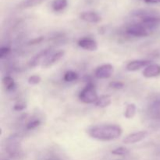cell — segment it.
I'll return each instance as SVG.
<instances>
[{"instance_id":"9","label":"cell","mask_w":160,"mask_h":160,"mask_svg":"<svg viewBox=\"0 0 160 160\" xmlns=\"http://www.w3.org/2000/svg\"><path fill=\"white\" fill-rule=\"evenodd\" d=\"M143 76L146 78H156L160 75V65L159 64H150L145 67L143 71Z\"/></svg>"},{"instance_id":"2","label":"cell","mask_w":160,"mask_h":160,"mask_svg":"<svg viewBox=\"0 0 160 160\" xmlns=\"http://www.w3.org/2000/svg\"><path fill=\"white\" fill-rule=\"evenodd\" d=\"M135 16L140 17L142 18L141 24L145 27L147 30L154 29V28L160 26V17L151 15V14L148 13L146 11H138L135 12Z\"/></svg>"},{"instance_id":"3","label":"cell","mask_w":160,"mask_h":160,"mask_svg":"<svg viewBox=\"0 0 160 160\" xmlns=\"http://www.w3.org/2000/svg\"><path fill=\"white\" fill-rule=\"evenodd\" d=\"M79 98L84 103H95V102L98 100V95L95 85L92 84H88L81 92Z\"/></svg>"},{"instance_id":"12","label":"cell","mask_w":160,"mask_h":160,"mask_svg":"<svg viewBox=\"0 0 160 160\" xmlns=\"http://www.w3.org/2000/svg\"><path fill=\"white\" fill-rule=\"evenodd\" d=\"M64 54H65V52L64 51H59L57 52L54 53V54H52L47 59V60L45 61L43 63L44 67H49L51 66H52L53 64L56 63V62L59 60V59H62L63 57Z\"/></svg>"},{"instance_id":"20","label":"cell","mask_w":160,"mask_h":160,"mask_svg":"<svg viewBox=\"0 0 160 160\" xmlns=\"http://www.w3.org/2000/svg\"><path fill=\"white\" fill-rule=\"evenodd\" d=\"M40 124H41V121L39 120H31V121L29 122V123H28V125H27V129L28 130L35 129L36 128L40 126Z\"/></svg>"},{"instance_id":"17","label":"cell","mask_w":160,"mask_h":160,"mask_svg":"<svg viewBox=\"0 0 160 160\" xmlns=\"http://www.w3.org/2000/svg\"><path fill=\"white\" fill-rule=\"evenodd\" d=\"M64 81L67 82H73V81H77L78 79V74L74 71L69 70L65 73L63 77Z\"/></svg>"},{"instance_id":"16","label":"cell","mask_w":160,"mask_h":160,"mask_svg":"<svg viewBox=\"0 0 160 160\" xmlns=\"http://www.w3.org/2000/svg\"><path fill=\"white\" fill-rule=\"evenodd\" d=\"M2 82L7 90L11 91V90H13V89L15 88L16 87L15 81H14V80L12 79L11 77H9V76L5 77V78L2 79Z\"/></svg>"},{"instance_id":"26","label":"cell","mask_w":160,"mask_h":160,"mask_svg":"<svg viewBox=\"0 0 160 160\" xmlns=\"http://www.w3.org/2000/svg\"><path fill=\"white\" fill-rule=\"evenodd\" d=\"M145 2L148 4H156L160 2V0H145Z\"/></svg>"},{"instance_id":"13","label":"cell","mask_w":160,"mask_h":160,"mask_svg":"<svg viewBox=\"0 0 160 160\" xmlns=\"http://www.w3.org/2000/svg\"><path fill=\"white\" fill-rule=\"evenodd\" d=\"M112 102V98H111L110 95H102V96L98 97V100L95 102V105L97 107L99 108H106L109 106Z\"/></svg>"},{"instance_id":"24","label":"cell","mask_w":160,"mask_h":160,"mask_svg":"<svg viewBox=\"0 0 160 160\" xmlns=\"http://www.w3.org/2000/svg\"><path fill=\"white\" fill-rule=\"evenodd\" d=\"M43 40H44L43 37H38L33 39V40H31L29 42H28V44H29V45H36V44L41 43Z\"/></svg>"},{"instance_id":"10","label":"cell","mask_w":160,"mask_h":160,"mask_svg":"<svg viewBox=\"0 0 160 160\" xmlns=\"http://www.w3.org/2000/svg\"><path fill=\"white\" fill-rule=\"evenodd\" d=\"M151 63L149 60H134L127 65L126 69L128 71H137L143 67H147Z\"/></svg>"},{"instance_id":"23","label":"cell","mask_w":160,"mask_h":160,"mask_svg":"<svg viewBox=\"0 0 160 160\" xmlns=\"http://www.w3.org/2000/svg\"><path fill=\"white\" fill-rule=\"evenodd\" d=\"M9 52H10V48L8 47H2L0 48V58L2 59L5 56H7Z\"/></svg>"},{"instance_id":"5","label":"cell","mask_w":160,"mask_h":160,"mask_svg":"<svg viewBox=\"0 0 160 160\" xmlns=\"http://www.w3.org/2000/svg\"><path fill=\"white\" fill-rule=\"evenodd\" d=\"M127 33L131 36H134V37H146L149 34L148 30L142 26V24H132L130 25L128 28H127Z\"/></svg>"},{"instance_id":"22","label":"cell","mask_w":160,"mask_h":160,"mask_svg":"<svg viewBox=\"0 0 160 160\" xmlns=\"http://www.w3.org/2000/svg\"><path fill=\"white\" fill-rule=\"evenodd\" d=\"M109 87L113 89H122L123 87H124V84L123 83L120 82V81H112V82L109 83Z\"/></svg>"},{"instance_id":"8","label":"cell","mask_w":160,"mask_h":160,"mask_svg":"<svg viewBox=\"0 0 160 160\" xmlns=\"http://www.w3.org/2000/svg\"><path fill=\"white\" fill-rule=\"evenodd\" d=\"M78 45L81 48L88 51H96L98 49V44L95 40L88 38H81L78 41Z\"/></svg>"},{"instance_id":"1","label":"cell","mask_w":160,"mask_h":160,"mask_svg":"<svg viewBox=\"0 0 160 160\" xmlns=\"http://www.w3.org/2000/svg\"><path fill=\"white\" fill-rule=\"evenodd\" d=\"M123 133L120 126L116 124H102L92 127L88 131V134L98 141H112L118 138Z\"/></svg>"},{"instance_id":"6","label":"cell","mask_w":160,"mask_h":160,"mask_svg":"<svg viewBox=\"0 0 160 160\" xmlns=\"http://www.w3.org/2000/svg\"><path fill=\"white\" fill-rule=\"evenodd\" d=\"M112 73L113 67L111 64H104L96 69L95 75L98 79H107L112 76Z\"/></svg>"},{"instance_id":"19","label":"cell","mask_w":160,"mask_h":160,"mask_svg":"<svg viewBox=\"0 0 160 160\" xmlns=\"http://www.w3.org/2000/svg\"><path fill=\"white\" fill-rule=\"evenodd\" d=\"M45 0H26L23 3V6L25 8H31L34 7V6H38V5L41 4L42 2H43Z\"/></svg>"},{"instance_id":"4","label":"cell","mask_w":160,"mask_h":160,"mask_svg":"<svg viewBox=\"0 0 160 160\" xmlns=\"http://www.w3.org/2000/svg\"><path fill=\"white\" fill-rule=\"evenodd\" d=\"M52 49L51 48H47V49L43 50L41 52H39L38 54L36 55L35 56L32 58V59L30 60L29 65L31 67H35L37 66H39L40 64L43 65L44 62L47 60L48 57L52 55Z\"/></svg>"},{"instance_id":"7","label":"cell","mask_w":160,"mask_h":160,"mask_svg":"<svg viewBox=\"0 0 160 160\" xmlns=\"http://www.w3.org/2000/svg\"><path fill=\"white\" fill-rule=\"evenodd\" d=\"M148 135L147 131H138V132H134L132 134H128V136L123 138V142L124 144H134L144 140Z\"/></svg>"},{"instance_id":"18","label":"cell","mask_w":160,"mask_h":160,"mask_svg":"<svg viewBox=\"0 0 160 160\" xmlns=\"http://www.w3.org/2000/svg\"><path fill=\"white\" fill-rule=\"evenodd\" d=\"M129 150L124 147H119L112 151V154L116 155V156H126L129 154Z\"/></svg>"},{"instance_id":"15","label":"cell","mask_w":160,"mask_h":160,"mask_svg":"<svg viewBox=\"0 0 160 160\" xmlns=\"http://www.w3.org/2000/svg\"><path fill=\"white\" fill-rule=\"evenodd\" d=\"M136 114V106L134 103L129 104L126 108L124 112V117L127 119H132Z\"/></svg>"},{"instance_id":"21","label":"cell","mask_w":160,"mask_h":160,"mask_svg":"<svg viewBox=\"0 0 160 160\" xmlns=\"http://www.w3.org/2000/svg\"><path fill=\"white\" fill-rule=\"evenodd\" d=\"M41 77L38 75H33L28 78V83L30 84H38L41 82Z\"/></svg>"},{"instance_id":"25","label":"cell","mask_w":160,"mask_h":160,"mask_svg":"<svg viewBox=\"0 0 160 160\" xmlns=\"http://www.w3.org/2000/svg\"><path fill=\"white\" fill-rule=\"evenodd\" d=\"M27 106L24 103H18V104H16L15 106H14V109L17 111H20L24 109Z\"/></svg>"},{"instance_id":"14","label":"cell","mask_w":160,"mask_h":160,"mask_svg":"<svg viewBox=\"0 0 160 160\" xmlns=\"http://www.w3.org/2000/svg\"><path fill=\"white\" fill-rule=\"evenodd\" d=\"M67 4H68L67 0H53L52 3V7L54 11L59 12V11L63 10L67 6Z\"/></svg>"},{"instance_id":"11","label":"cell","mask_w":160,"mask_h":160,"mask_svg":"<svg viewBox=\"0 0 160 160\" xmlns=\"http://www.w3.org/2000/svg\"><path fill=\"white\" fill-rule=\"evenodd\" d=\"M81 19L88 23H97L101 20V17L97 12L88 11V12H83L81 14Z\"/></svg>"}]
</instances>
